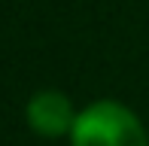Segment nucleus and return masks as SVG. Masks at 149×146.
Returning <instances> with one entry per match:
<instances>
[{"label":"nucleus","mask_w":149,"mask_h":146,"mask_svg":"<svg viewBox=\"0 0 149 146\" xmlns=\"http://www.w3.org/2000/svg\"><path fill=\"white\" fill-rule=\"evenodd\" d=\"M24 116H28V125H31L33 134L55 140V137H64V134H70V131H73L79 113L73 110L70 97H67L64 91H58V88H43V91H37V95L28 101Z\"/></svg>","instance_id":"f03ea898"},{"label":"nucleus","mask_w":149,"mask_h":146,"mask_svg":"<svg viewBox=\"0 0 149 146\" xmlns=\"http://www.w3.org/2000/svg\"><path fill=\"white\" fill-rule=\"evenodd\" d=\"M70 146H149V134L125 104L94 101L79 110Z\"/></svg>","instance_id":"f257e3e1"}]
</instances>
